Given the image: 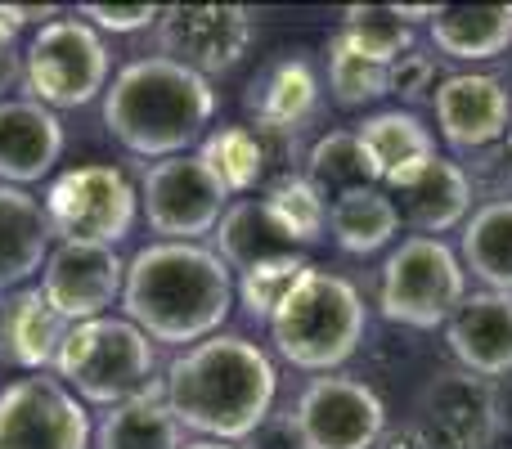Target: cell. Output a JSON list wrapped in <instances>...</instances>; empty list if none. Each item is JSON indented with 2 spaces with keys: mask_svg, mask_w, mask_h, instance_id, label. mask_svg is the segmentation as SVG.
<instances>
[{
  "mask_svg": "<svg viewBox=\"0 0 512 449\" xmlns=\"http://www.w3.org/2000/svg\"><path fill=\"white\" fill-rule=\"evenodd\" d=\"M162 396L185 432H198L203 441L243 445L274 414L279 373L256 342L216 333L167 364Z\"/></svg>",
  "mask_w": 512,
  "mask_h": 449,
  "instance_id": "obj_1",
  "label": "cell"
},
{
  "mask_svg": "<svg viewBox=\"0 0 512 449\" xmlns=\"http://www.w3.org/2000/svg\"><path fill=\"white\" fill-rule=\"evenodd\" d=\"M126 319L149 342L198 346L234 310V274L207 243H149L126 261Z\"/></svg>",
  "mask_w": 512,
  "mask_h": 449,
  "instance_id": "obj_2",
  "label": "cell"
},
{
  "mask_svg": "<svg viewBox=\"0 0 512 449\" xmlns=\"http://www.w3.org/2000/svg\"><path fill=\"white\" fill-rule=\"evenodd\" d=\"M216 117V90L207 77L162 54L126 63L104 90V126L135 158H180L203 140Z\"/></svg>",
  "mask_w": 512,
  "mask_h": 449,
  "instance_id": "obj_3",
  "label": "cell"
},
{
  "mask_svg": "<svg viewBox=\"0 0 512 449\" xmlns=\"http://www.w3.org/2000/svg\"><path fill=\"white\" fill-rule=\"evenodd\" d=\"M364 301L351 279L310 265L270 319L274 351L306 373H333L364 342Z\"/></svg>",
  "mask_w": 512,
  "mask_h": 449,
  "instance_id": "obj_4",
  "label": "cell"
},
{
  "mask_svg": "<svg viewBox=\"0 0 512 449\" xmlns=\"http://www.w3.org/2000/svg\"><path fill=\"white\" fill-rule=\"evenodd\" d=\"M153 369H158L153 342L131 319H113V315L72 324L59 346V360H54V378L72 396L104 409L149 391Z\"/></svg>",
  "mask_w": 512,
  "mask_h": 449,
  "instance_id": "obj_5",
  "label": "cell"
},
{
  "mask_svg": "<svg viewBox=\"0 0 512 449\" xmlns=\"http://www.w3.org/2000/svg\"><path fill=\"white\" fill-rule=\"evenodd\" d=\"M108 72H113V54H108L104 36L77 14L36 27V36L23 50L27 99L54 108V113L81 108L95 95H104Z\"/></svg>",
  "mask_w": 512,
  "mask_h": 449,
  "instance_id": "obj_6",
  "label": "cell"
},
{
  "mask_svg": "<svg viewBox=\"0 0 512 449\" xmlns=\"http://www.w3.org/2000/svg\"><path fill=\"white\" fill-rule=\"evenodd\" d=\"M463 297H468V270L441 238H405L382 265L378 306L391 324L441 328L463 306Z\"/></svg>",
  "mask_w": 512,
  "mask_h": 449,
  "instance_id": "obj_7",
  "label": "cell"
},
{
  "mask_svg": "<svg viewBox=\"0 0 512 449\" xmlns=\"http://www.w3.org/2000/svg\"><path fill=\"white\" fill-rule=\"evenodd\" d=\"M41 207L50 238H59V243L117 247L135 229L140 189L117 167H72L50 180Z\"/></svg>",
  "mask_w": 512,
  "mask_h": 449,
  "instance_id": "obj_8",
  "label": "cell"
},
{
  "mask_svg": "<svg viewBox=\"0 0 512 449\" xmlns=\"http://www.w3.org/2000/svg\"><path fill=\"white\" fill-rule=\"evenodd\" d=\"M140 212L162 243H198L212 238L221 225L230 194L225 185L207 171L198 153H180V158L149 162L140 176Z\"/></svg>",
  "mask_w": 512,
  "mask_h": 449,
  "instance_id": "obj_9",
  "label": "cell"
},
{
  "mask_svg": "<svg viewBox=\"0 0 512 449\" xmlns=\"http://www.w3.org/2000/svg\"><path fill=\"white\" fill-rule=\"evenodd\" d=\"M90 414L54 373H27L0 391V449H90Z\"/></svg>",
  "mask_w": 512,
  "mask_h": 449,
  "instance_id": "obj_10",
  "label": "cell"
},
{
  "mask_svg": "<svg viewBox=\"0 0 512 449\" xmlns=\"http://www.w3.org/2000/svg\"><path fill=\"white\" fill-rule=\"evenodd\" d=\"M306 449H378L387 436V405L360 378L324 373L292 405Z\"/></svg>",
  "mask_w": 512,
  "mask_h": 449,
  "instance_id": "obj_11",
  "label": "cell"
},
{
  "mask_svg": "<svg viewBox=\"0 0 512 449\" xmlns=\"http://www.w3.org/2000/svg\"><path fill=\"white\" fill-rule=\"evenodd\" d=\"M256 18L243 5H171L158 18L162 59L185 63L189 72L212 81L248 54Z\"/></svg>",
  "mask_w": 512,
  "mask_h": 449,
  "instance_id": "obj_12",
  "label": "cell"
},
{
  "mask_svg": "<svg viewBox=\"0 0 512 449\" xmlns=\"http://www.w3.org/2000/svg\"><path fill=\"white\" fill-rule=\"evenodd\" d=\"M414 427L427 449H490L499 432V396L486 378L463 369L436 373L418 396Z\"/></svg>",
  "mask_w": 512,
  "mask_h": 449,
  "instance_id": "obj_13",
  "label": "cell"
},
{
  "mask_svg": "<svg viewBox=\"0 0 512 449\" xmlns=\"http://www.w3.org/2000/svg\"><path fill=\"white\" fill-rule=\"evenodd\" d=\"M126 261L104 243H54L41 270V292L68 324L104 319L122 301Z\"/></svg>",
  "mask_w": 512,
  "mask_h": 449,
  "instance_id": "obj_14",
  "label": "cell"
},
{
  "mask_svg": "<svg viewBox=\"0 0 512 449\" xmlns=\"http://www.w3.org/2000/svg\"><path fill=\"white\" fill-rule=\"evenodd\" d=\"M387 194L396 203L400 221L409 229H418L423 238H441L445 229L468 221L472 207V176L450 158H427L418 167L400 171L387 180Z\"/></svg>",
  "mask_w": 512,
  "mask_h": 449,
  "instance_id": "obj_15",
  "label": "cell"
},
{
  "mask_svg": "<svg viewBox=\"0 0 512 449\" xmlns=\"http://www.w3.org/2000/svg\"><path fill=\"white\" fill-rule=\"evenodd\" d=\"M436 126L450 149H486L512 126V95L490 72H454L436 86Z\"/></svg>",
  "mask_w": 512,
  "mask_h": 449,
  "instance_id": "obj_16",
  "label": "cell"
},
{
  "mask_svg": "<svg viewBox=\"0 0 512 449\" xmlns=\"http://www.w3.org/2000/svg\"><path fill=\"white\" fill-rule=\"evenodd\" d=\"M454 360L472 378L512 373V292H472L445 324Z\"/></svg>",
  "mask_w": 512,
  "mask_h": 449,
  "instance_id": "obj_17",
  "label": "cell"
},
{
  "mask_svg": "<svg viewBox=\"0 0 512 449\" xmlns=\"http://www.w3.org/2000/svg\"><path fill=\"white\" fill-rule=\"evenodd\" d=\"M63 153V122L36 99H0V185L27 189L54 171Z\"/></svg>",
  "mask_w": 512,
  "mask_h": 449,
  "instance_id": "obj_18",
  "label": "cell"
},
{
  "mask_svg": "<svg viewBox=\"0 0 512 449\" xmlns=\"http://www.w3.org/2000/svg\"><path fill=\"white\" fill-rule=\"evenodd\" d=\"M68 319L45 301L41 288H18L0 297V364L23 373H45L59 360Z\"/></svg>",
  "mask_w": 512,
  "mask_h": 449,
  "instance_id": "obj_19",
  "label": "cell"
},
{
  "mask_svg": "<svg viewBox=\"0 0 512 449\" xmlns=\"http://www.w3.org/2000/svg\"><path fill=\"white\" fill-rule=\"evenodd\" d=\"M50 225L36 194L0 185V297L18 292L50 261Z\"/></svg>",
  "mask_w": 512,
  "mask_h": 449,
  "instance_id": "obj_20",
  "label": "cell"
},
{
  "mask_svg": "<svg viewBox=\"0 0 512 449\" xmlns=\"http://www.w3.org/2000/svg\"><path fill=\"white\" fill-rule=\"evenodd\" d=\"M319 104V81L310 72L306 59H279L261 72L243 95L252 126L261 131H283V135H301V126L310 122Z\"/></svg>",
  "mask_w": 512,
  "mask_h": 449,
  "instance_id": "obj_21",
  "label": "cell"
},
{
  "mask_svg": "<svg viewBox=\"0 0 512 449\" xmlns=\"http://www.w3.org/2000/svg\"><path fill=\"white\" fill-rule=\"evenodd\" d=\"M212 252L221 256L230 270H252L261 261H279V256H292L297 243L283 229V221L274 216V207L265 198H239V203L225 207L221 225L212 234Z\"/></svg>",
  "mask_w": 512,
  "mask_h": 449,
  "instance_id": "obj_22",
  "label": "cell"
},
{
  "mask_svg": "<svg viewBox=\"0 0 512 449\" xmlns=\"http://www.w3.org/2000/svg\"><path fill=\"white\" fill-rule=\"evenodd\" d=\"M90 441H95V449H185V427L171 414L162 382H153L140 396L104 409Z\"/></svg>",
  "mask_w": 512,
  "mask_h": 449,
  "instance_id": "obj_23",
  "label": "cell"
},
{
  "mask_svg": "<svg viewBox=\"0 0 512 449\" xmlns=\"http://www.w3.org/2000/svg\"><path fill=\"white\" fill-rule=\"evenodd\" d=\"M432 45L459 63L499 59L512 45V5H441L432 18Z\"/></svg>",
  "mask_w": 512,
  "mask_h": 449,
  "instance_id": "obj_24",
  "label": "cell"
},
{
  "mask_svg": "<svg viewBox=\"0 0 512 449\" xmlns=\"http://www.w3.org/2000/svg\"><path fill=\"white\" fill-rule=\"evenodd\" d=\"M459 261L472 270L486 292H512V198H490L463 221Z\"/></svg>",
  "mask_w": 512,
  "mask_h": 449,
  "instance_id": "obj_25",
  "label": "cell"
},
{
  "mask_svg": "<svg viewBox=\"0 0 512 449\" xmlns=\"http://www.w3.org/2000/svg\"><path fill=\"white\" fill-rule=\"evenodd\" d=\"M328 234L337 238L342 252L369 256V252H382L400 234V212L382 185L351 189V194L328 203Z\"/></svg>",
  "mask_w": 512,
  "mask_h": 449,
  "instance_id": "obj_26",
  "label": "cell"
},
{
  "mask_svg": "<svg viewBox=\"0 0 512 449\" xmlns=\"http://www.w3.org/2000/svg\"><path fill=\"white\" fill-rule=\"evenodd\" d=\"M355 135H360V144L369 149V158H373V167H378L382 185H387L391 176H400V171H409V167H418V162L436 158V140H432V131L423 126V117H418V113L387 108V113L364 117V122L355 126Z\"/></svg>",
  "mask_w": 512,
  "mask_h": 449,
  "instance_id": "obj_27",
  "label": "cell"
},
{
  "mask_svg": "<svg viewBox=\"0 0 512 449\" xmlns=\"http://www.w3.org/2000/svg\"><path fill=\"white\" fill-rule=\"evenodd\" d=\"M301 176L324 198H342L351 189H369L382 180L355 131H328L324 140H315V149L306 153V171Z\"/></svg>",
  "mask_w": 512,
  "mask_h": 449,
  "instance_id": "obj_28",
  "label": "cell"
},
{
  "mask_svg": "<svg viewBox=\"0 0 512 449\" xmlns=\"http://www.w3.org/2000/svg\"><path fill=\"white\" fill-rule=\"evenodd\" d=\"M198 158L225 185V194H248V189L265 180V149L252 126H221V131H212L203 140V149H198Z\"/></svg>",
  "mask_w": 512,
  "mask_h": 449,
  "instance_id": "obj_29",
  "label": "cell"
},
{
  "mask_svg": "<svg viewBox=\"0 0 512 449\" xmlns=\"http://www.w3.org/2000/svg\"><path fill=\"white\" fill-rule=\"evenodd\" d=\"M337 32H342L364 59L382 63V68H391L400 54L414 50V27L400 23V18L391 14V5H351L342 14Z\"/></svg>",
  "mask_w": 512,
  "mask_h": 449,
  "instance_id": "obj_30",
  "label": "cell"
},
{
  "mask_svg": "<svg viewBox=\"0 0 512 449\" xmlns=\"http://www.w3.org/2000/svg\"><path fill=\"white\" fill-rule=\"evenodd\" d=\"M306 270H310V261L301 252L279 256V261H261V265H252V270L239 274L234 297H239V306L248 310V319H256V324H270L274 310L283 306V297L297 288V279Z\"/></svg>",
  "mask_w": 512,
  "mask_h": 449,
  "instance_id": "obj_31",
  "label": "cell"
},
{
  "mask_svg": "<svg viewBox=\"0 0 512 449\" xmlns=\"http://www.w3.org/2000/svg\"><path fill=\"white\" fill-rule=\"evenodd\" d=\"M328 90L342 108H360L387 95V68L373 59H364L342 32H333L328 41Z\"/></svg>",
  "mask_w": 512,
  "mask_h": 449,
  "instance_id": "obj_32",
  "label": "cell"
},
{
  "mask_svg": "<svg viewBox=\"0 0 512 449\" xmlns=\"http://www.w3.org/2000/svg\"><path fill=\"white\" fill-rule=\"evenodd\" d=\"M265 203L274 207V216L283 221V229L292 234V243L306 247V243H319L328 229V198L310 185L306 176H288V180H274L265 189Z\"/></svg>",
  "mask_w": 512,
  "mask_h": 449,
  "instance_id": "obj_33",
  "label": "cell"
},
{
  "mask_svg": "<svg viewBox=\"0 0 512 449\" xmlns=\"http://www.w3.org/2000/svg\"><path fill=\"white\" fill-rule=\"evenodd\" d=\"M436 86H441V81H436V59L432 54L409 50L387 68V95H400L405 104H418V99L436 95Z\"/></svg>",
  "mask_w": 512,
  "mask_h": 449,
  "instance_id": "obj_34",
  "label": "cell"
},
{
  "mask_svg": "<svg viewBox=\"0 0 512 449\" xmlns=\"http://www.w3.org/2000/svg\"><path fill=\"white\" fill-rule=\"evenodd\" d=\"M95 32H140L162 18L158 5H81L77 9Z\"/></svg>",
  "mask_w": 512,
  "mask_h": 449,
  "instance_id": "obj_35",
  "label": "cell"
},
{
  "mask_svg": "<svg viewBox=\"0 0 512 449\" xmlns=\"http://www.w3.org/2000/svg\"><path fill=\"white\" fill-rule=\"evenodd\" d=\"M239 449H306L297 432V418H292V409H283V414H270L261 427L243 441Z\"/></svg>",
  "mask_w": 512,
  "mask_h": 449,
  "instance_id": "obj_36",
  "label": "cell"
},
{
  "mask_svg": "<svg viewBox=\"0 0 512 449\" xmlns=\"http://www.w3.org/2000/svg\"><path fill=\"white\" fill-rule=\"evenodd\" d=\"M0 14H5L9 18V23H14V27H23V23H54V18H59V9H54V5H41V9H36V5H0Z\"/></svg>",
  "mask_w": 512,
  "mask_h": 449,
  "instance_id": "obj_37",
  "label": "cell"
},
{
  "mask_svg": "<svg viewBox=\"0 0 512 449\" xmlns=\"http://www.w3.org/2000/svg\"><path fill=\"white\" fill-rule=\"evenodd\" d=\"M378 449H427V441L418 436V427H400V432H387V436H382Z\"/></svg>",
  "mask_w": 512,
  "mask_h": 449,
  "instance_id": "obj_38",
  "label": "cell"
},
{
  "mask_svg": "<svg viewBox=\"0 0 512 449\" xmlns=\"http://www.w3.org/2000/svg\"><path fill=\"white\" fill-rule=\"evenodd\" d=\"M185 449H239V445H225V441H189Z\"/></svg>",
  "mask_w": 512,
  "mask_h": 449,
  "instance_id": "obj_39",
  "label": "cell"
},
{
  "mask_svg": "<svg viewBox=\"0 0 512 449\" xmlns=\"http://www.w3.org/2000/svg\"><path fill=\"white\" fill-rule=\"evenodd\" d=\"M508 153H512V126H508Z\"/></svg>",
  "mask_w": 512,
  "mask_h": 449,
  "instance_id": "obj_40",
  "label": "cell"
}]
</instances>
